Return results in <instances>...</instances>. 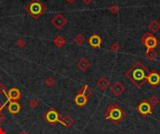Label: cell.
Instances as JSON below:
<instances>
[{
  "instance_id": "obj_1",
  "label": "cell",
  "mask_w": 160,
  "mask_h": 134,
  "mask_svg": "<svg viewBox=\"0 0 160 134\" xmlns=\"http://www.w3.org/2000/svg\"><path fill=\"white\" fill-rule=\"evenodd\" d=\"M148 73L149 72H148L147 68L140 62H137L127 72H126L124 75L131 81V83L136 88L140 89L146 82V77Z\"/></svg>"
},
{
  "instance_id": "obj_2",
  "label": "cell",
  "mask_w": 160,
  "mask_h": 134,
  "mask_svg": "<svg viewBox=\"0 0 160 134\" xmlns=\"http://www.w3.org/2000/svg\"><path fill=\"white\" fill-rule=\"evenodd\" d=\"M127 114L124 112V110L116 103L110 104V105L107 107L104 118L106 120L111 121V123H113L114 125H119L121 122L126 118Z\"/></svg>"
},
{
  "instance_id": "obj_3",
  "label": "cell",
  "mask_w": 160,
  "mask_h": 134,
  "mask_svg": "<svg viewBox=\"0 0 160 134\" xmlns=\"http://www.w3.org/2000/svg\"><path fill=\"white\" fill-rule=\"evenodd\" d=\"M25 10L33 19H39V16L45 12L46 8L40 0H31L26 6Z\"/></svg>"
},
{
  "instance_id": "obj_4",
  "label": "cell",
  "mask_w": 160,
  "mask_h": 134,
  "mask_svg": "<svg viewBox=\"0 0 160 134\" xmlns=\"http://www.w3.org/2000/svg\"><path fill=\"white\" fill-rule=\"evenodd\" d=\"M136 109H137V112L142 116H144V118L152 115L153 112V107L151 105V103L148 102V100H143L140 102Z\"/></svg>"
},
{
  "instance_id": "obj_5",
  "label": "cell",
  "mask_w": 160,
  "mask_h": 134,
  "mask_svg": "<svg viewBox=\"0 0 160 134\" xmlns=\"http://www.w3.org/2000/svg\"><path fill=\"white\" fill-rule=\"evenodd\" d=\"M141 42L147 49H155L158 45V40L156 37H153L152 34L146 33L141 38Z\"/></svg>"
},
{
  "instance_id": "obj_6",
  "label": "cell",
  "mask_w": 160,
  "mask_h": 134,
  "mask_svg": "<svg viewBox=\"0 0 160 134\" xmlns=\"http://www.w3.org/2000/svg\"><path fill=\"white\" fill-rule=\"evenodd\" d=\"M44 119L48 122L50 125H55L60 121V115L55 109H49L44 115Z\"/></svg>"
},
{
  "instance_id": "obj_7",
  "label": "cell",
  "mask_w": 160,
  "mask_h": 134,
  "mask_svg": "<svg viewBox=\"0 0 160 134\" xmlns=\"http://www.w3.org/2000/svg\"><path fill=\"white\" fill-rule=\"evenodd\" d=\"M147 83H149L153 88H156L160 85V75L157 71L153 70L148 73L147 77H146Z\"/></svg>"
},
{
  "instance_id": "obj_8",
  "label": "cell",
  "mask_w": 160,
  "mask_h": 134,
  "mask_svg": "<svg viewBox=\"0 0 160 134\" xmlns=\"http://www.w3.org/2000/svg\"><path fill=\"white\" fill-rule=\"evenodd\" d=\"M52 24L55 26L56 29H58V30H61V29H63V27L67 24V19L65 18V17L61 14H57L55 17H53V18L52 19L51 21Z\"/></svg>"
},
{
  "instance_id": "obj_9",
  "label": "cell",
  "mask_w": 160,
  "mask_h": 134,
  "mask_svg": "<svg viewBox=\"0 0 160 134\" xmlns=\"http://www.w3.org/2000/svg\"><path fill=\"white\" fill-rule=\"evenodd\" d=\"M111 91L115 97H120L126 91V87L120 81H116L115 83H113L111 86Z\"/></svg>"
},
{
  "instance_id": "obj_10",
  "label": "cell",
  "mask_w": 160,
  "mask_h": 134,
  "mask_svg": "<svg viewBox=\"0 0 160 134\" xmlns=\"http://www.w3.org/2000/svg\"><path fill=\"white\" fill-rule=\"evenodd\" d=\"M6 95L8 97L9 102H17L21 99V91L16 88H11Z\"/></svg>"
},
{
  "instance_id": "obj_11",
  "label": "cell",
  "mask_w": 160,
  "mask_h": 134,
  "mask_svg": "<svg viewBox=\"0 0 160 134\" xmlns=\"http://www.w3.org/2000/svg\"><path fill=\"white\" fill-rule=\"evenodd\" d=\"M88 43L92 48L97 49V48H100V46L102 44V38L100 37L98 34H93V36L89 37Z\"/></svg>"
},
{
  "instance_id": "obj_12",
  "label": "cell",
  "mask_w": 160,
  "mask_h": 134,
  "mask_svg": "<svg viewBox=\"0 0 160 134\" xmlns=\"http://www.w3.org/2000/svg\"><path fill=\"white\" fill-rule=\"evenodd\" d=\"M88 99L89 98L81 94V93H77V95L74 97L73 101L77 104V106H78V107H84L85 104L88 102Z\"/></svg>"
},
{
  "instance_id": "obj_13",
  "label": "cell",
  "mask_w": 160,
  "mask_h": 134,
  "mask_svg": "<svg viewBox=\"0 0 160 134\" xmlns=\"http://www.w3.org/2000/svg\"><path fill=\"white\" fill-rule=\"evenodd\" d=\"M90 66H91V63L86 58H81V59L79 60V62H77V67H78L79 70L81 72H85L86 70L90 68Z\"/></svg>"
},
{
  "instance_id": "obj_14",
  "label": "cell",
  "mask_w": 160,
  "mask_h": 134,
  "mask_svg": "<svg viewBox=\"0 0 160 134\" xmlns=\"http://www.w3.org/2000/svg\"><path fill=\"white\" fill-rule=\"evenodd\" d=\"M8 110L11 115H16L21 111V105L18 102H10L8 105Z\"/></svg>"
},
{
  "instance_id": "obj_15",
  "label": "cell",
  "mask_w": 160,
  "mask_h": 134,
  "mask_svg": "<svg viewBox=\"0 0 160 134\" xmlns=\"http://www.w3.org/2000/svg\"><path fill=\"white\" fill-rule=\"evenodd\" d=\"M96 85H97V87L98 89H100L101 90H105L106 89L109 88L110 82H109V80L107 79L105 77H101L97 81V84Z\"/></svg>"
},
{
  "instance_id": "obj_16",
  "label": "cell",
  "mask_w": 160,
  "mask_h": 134,
  "mask_svg": "<svg viewBox=\"0 0 160 134\" xmlns=\"http://www.w3.org/2000/svg\"><path fill=\"white\" fill-rule=\"evenodd\" d=\"M60 123L65 127V128H70L73 125V118L69 115H64L63 118H60Z\"/></svg>"
},
{
  "instance_id": "obj_17",
  "label": "cell",
  "mask_w": 160,
  "mask_h": 134,
  "mask_svg": "<svg viewBox=\"0 0 160 134\" xmlns=\"http://www.w3.org/2000/svg\"><path fill=\"white\" fill-rule=\"evenodd\" d=\"M78 93H81V94H82V95L86 96L87 98H89V97L92 95L93 90H92V89L89 88L88 85H84V86H82L81 88L79 90Z\"/></svg>"
},
{
  "instance_id": "obj_18",
  "label": "cell",
  "mask_w": 160,
  "mask_h": 134,
  "mask_svg": "<svg viewBox=\"0 0 160 134\" xmlns=\"http://www.w3.org/2000/svg\"><path fill=\"white\" fill-rule=\"evenodd\" d=\"M148 28L152 33H157L160 30V23L157 21H152L148 25Z\"/></svg>"
},
{
  "instance_id": "obj_19",
  "label": "cell",
  "mask_w": 160,
  "mask_h": 134,
  "mask_svg": "<svg viewBox=\"0 0 160 134\" xmlns=\"http://www.w3.org/2000/svg\"><path fill=\"white\" fill-rule=\"evenodd\" d=\"M145 57L149 61H153L156 59L157 57V52L155 49H147L145 52Z\"/></svg>"
},
{
  "instance_id": "obj_20",
  "label": "cell",
  "mask_w": 160,
  "mask_h": 134,
  "mask_svg": "<svg viewBox=\"0 0 160 134\" xmlns=\"http://www.w3.org/2000/svg\"><path fill=\"white\" fill-rule=\"evenodd\" d=\"M53 44H55L57 48H62V47L66 44V40L64 39V37H61V36H58V37H56L55 39H53Z\"/></svg>"
},
{
  "instance_id": "obj_21",
  "label": "cell",
  "mask_w": 160,
  "mask_h": 134,
  "mask_svg": "<svg viewBox=\"0 0 160 134\" xmlns=\"http://www.w3.org/2000/svg\"><path fill=\"white\" fill-rule=\"evenodd\" d=\"M74 42H75L77 45L81 46V45H82V44L85 42V38H84V36H82V34H77V36L74 37Z\"/></svg>"
},
{
  "instance_id": "obj_22",
  "label": "cell",
  "mask_w": 160,
  "mask_h": 134,
  "mask_svg": "<svg viewBox=\"0 0 160 134\" xmlns=\"http://www.w3.org/2000/svg\"><path fill=\"white\" fill-rule=\"evenodd\" d=\"M39 102L38 99H36V98H32L31 100L28 102V106L32 109L37 108L39 106Z\"/></svg>"
},
{
  "instance_id": "obj_23",
  "label": "cell",
  "mask_w": 160,
  "mask_h": 134,
  "mask_svg": "<svg viewBox=\"0 0 160 134\" xmlns=\"http://www.w3.org/2000/svg\"><path fill=\"white\" fill-rule=\"evenodd\" d=\"M148 102H149L150 103H151V105L155 108L157 104L159 103V99L156 97V96H151L150 98H149V100H148Z\"/></svg>"
},
{
  "instance_id": "obj_24",
  "label": "cell",
  "mask_w": 160,
  "mask_h": 134,
  "mask_svg": "<svg viewBox=\"0 0 160 134\" xmlns=\"http://www.w3.org/2000/svg\"><path fill=\"white\" fill-rule=\"evenodd\" d=\"M45 85L47 87H49V88H52V87H53L55 85V78L52 77H48L46 80H45Z\"/></svg>"
},
{
  "instance_id": "obj_25",
  "label": "cell",
  "mask_w": 160,
  "mask_h": 134,
  "mask_svg": "<svg viewBox=\"0 0 160 134\" xmlns=\"http://www.w3.org/2000/svg\"><path fill=\"white\" fill-rule=\"evenodd\" d=\"M16 45H17V47H18L19 49L25 48V40L23 39V38H19V39H18V41L16 42Z\"/></svg>"
},
{
  "instance_id": "obj_26",
  "label": "cell",
  "mask_w": 160,
  "mask_h": 134,
  "mask_svg": "<svg viewBox=\"0 0 160 134\" xmlns=\"http://www.w3.org/2000/svg\"><path fill=\"white\" fill-rule=\"evenodd\" d=\"M111 50L112 52H118L120 50V45L117 43H113L111 46Z\"/></svg>"
},
{
  "instance_id": "obj_27",
  "label": "cell",
  "mask_w": 160,
  "mask_h": 134,
  "mask_svg": "<svg viewBox=\"0 0 160 134\" xmlns=\"http://www.w3.org/2000/svg\"><path fill=\"white\" fill-rule=\"evenodd\" d=\"M110 11H111V13L116 14L118 11H119V7H118L117 5H112L111 7L110 8Z\"/></svg>"
},
{
  "instance_id": "obj_28",
  "label": "cell",
  "mask_w": 160,
  "mask_h": 134,
  "mask_svg": "<svg viewBox=\"0 0 160 134\" xmlns=\"http://www.w3.org/2000/svg\"><path fill=\"white\" fill-rule=\"evenodd\" d=\"M7 87L5 84L0 82V94H7Z\"/></svg>"
},
{
  "instance_id": "obj_29",
  "label": "cell",
  "mask_w": 160,
  "mask_h": 134,
  "mask_svg": "<svg viewBox=\"0 0 160 134\" xmlns=\"http://www.w3.org/2000/svg\"><path fill=\"white\" fill-rule=\"evenodd\" d=\"M8 102H9V100H8L7 102H5L4 103H0V113L2 112V110H3V109H4V107L6 106V104L8 103Z\"/></svg>"
},
{
  "instance_id": "obj_30",
  "label": "cell",
  "mask_w": 160,
  "mask_h": 134,
  "mask_svg": "<svg viewBox=\"0 0 160 134\" xmlns=\"http://www.w3.org/2000/svg\"><path fill=\"white\" fill-rule=\"evenodd\" d=\"M4 121H5V115L2 113H0V124H2Z\"/></svg>"
},
{
  "instance_id": "obj_31",
  "label": "cell",
  "mask_w": 160,
  "mask_h": 134,
  "mask_svg": "<svg viewBox=\"0 0 160 134\" xmlns=\"http://www.w3.org/2000/svg\"><path fill=\"white\" fill-rule=\"evenodd\" d=\"M82 1H84V4H86V5H89V4H91L92 0H82Z\"/></svg>"
},
{
  "instance_id": "obj_32",
  "label": "cell",
  "mask_w": 160,
  "mask_h": 134,
  "mask_svg": "<svg viewBox=\"0 0 160 134\" xmlns=\"http://www.w3.org/2000/svg\"><path fill=\"white\" fill-rule=\"evenodd\" d=\"M0 134H6V133H5V130L2 129V128H0Z\"/></svg>"
},
{
  "instance_id": "obj_33",
  "label": "cell",
  "mask_w": 160,
  "mask_h": 134,
  "mask_svg": "<svg viewBox=\"0 0 160 134\" xmlns=\"http://www.w3.org/2000/svg\"><path fill=\"white\" fill-rule=\"evenodd\" d=\"M67 2H68V3H69V4H71V3L75 2V0H67Z\"/></svg>"
},
{
  "instance_id": "obj_34",
  "label": "cell",
  "mask_w": 160,
  "mask_h": 134,
  "mask_svg": "<svg viewBox=\"0 0 160 134\" xmlns=\"http://www.w3.org/2000/svg\"><path fill=\"white\" fill-rule=\"evenodd\" d=\"M19 134H28V133H27V132H26L25 130H23V131H21V132H20Z\"/></svg>"
},
{
  "instance_id": "obj_35",
  "label": "cell",
  "mask_w": 160,
  "mask_h": 134,
  "mask_svg": "<svg viewBox=\"0 0 160 134\" xmlns=\"http://www.w3.org/2000/svg\"><path fill=\"white\" fill-rule=\"evenodd\" d=\"M130 134H133V133H130Z\"/></svg>"
},
{
  "instance_id": "obj_36",
  "label": "cell",
  "mask_w": 160,
  "mask_h": 134,
  "mask_svg": "<svg viewBox=\"0 0 160 134\" xmlns=\"http://www.w3.org/2000/svg\"><path fill=\"white\" fill-rule=\"evenodd\" d=\"M0 77H1V75H0Z\"/></svg>"
}]
</instances>
